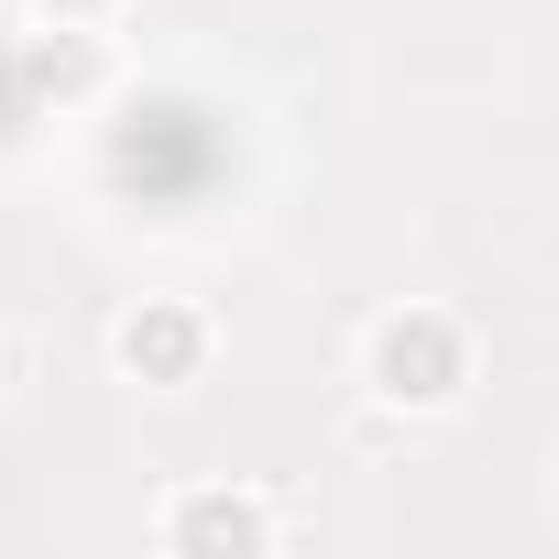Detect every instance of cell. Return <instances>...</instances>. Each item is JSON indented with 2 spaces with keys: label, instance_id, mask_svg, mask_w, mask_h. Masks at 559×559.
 Masks as SVG:
<instances>
[{
  "label": "cell",
  "instance_id": "6da1fadb",
  "mask_svg": "<svg viewBox=\"0 0 559 559\" xmlns=\"http://www.w3.org/2000/svg\"><path fill=\"white\" fill-rule=\"evenodd\" d=\"M352 362H362V395H373V406H395V417H450V406L472 395V319L406 297V308L362 319V352H352Z\"/></svg>",
  "mask_w": 559,
  "mask_h": 559
},
{
  "label": "cell",
  "instance_id": "7a4b0ae2",
  "mask_svg": "<svg viewBox=\"0 0 559 559\" xmlns=\"http://www.w3.org/2000/svg\"><path fill=\"white\" fill-rule=\"evenodd\" d=\"M274 537H286V515L252 483H176L154 504V548L165 559H263Z\"/></svg>",
  "mask_w": 559,
  "mask_h": 559
},
{
  "label": "cell",
  "instance_id": "3957f363",
  "mask_svg": "<svg viewBox=\"0 0 559 559\" xmlns=\"http://www.w3.org/2000/svg\"><path fill=\"white\" fill-rule=\"evenodd\" d=\"M209 352H219V330H209L198 297H132L110 319V373L143 384V395H187L209 373Z\"/></svg>",
  "mask_w": 559,
  "mask_h": 559
},
{
  "label": "cell",
  "instance_id": "277c9868",
  "mask_svg": "<svg viewBox=\"0 0 559 559\" xmlns=\"http://www.w3.org/2000/svg\"><path fill=\"white\" fill-rule=\"evenodd\" d=\"M34 23H110V0H34Z\"/></svg>",
  "mask_w": 559,
  "mask_h": 559
}]
</instances>
